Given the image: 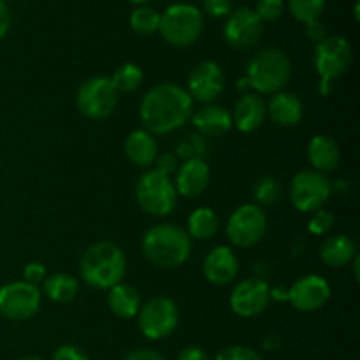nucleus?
Here are the masks:
<instances>
[{
	"label": "nucleus",
	"instance_id": "18",
	"mask_svg": "<svg viewBox=\"0 0 360 360\" xmlns=\"http://www.w3.org/2000/svg\"><path fill=\"white\" fill-rule=\"evenodd\" d=\"M202 271L210 283L224 287V285L232 283L238 276V257L229 246H217L204 259Z\"/></svg>",
	"mask_w": 360,
	"mask_h": 360
},
{
	"label": "nucleus",
	"instance_id": "30",
	"mask_svg": "<svg viewBox=\"0 0 360 360\" xmlns=\"http://www.w3.org/2000/svg\"><path fill=\"white\" fill-rule=\"evenodd\" d=\"M287 4L292 16L304 25L320 20L326 9V0H288Z\"/></svg>",
	"mask_w": 360,
	"mask_h": 360
},
{
	"label": "nucleus",
	"instance_id": "46",
	"mask_svg": "<svg viewBox=\"0 0 360 360\" xmlns=\"http://www.w3.org/2000/svg\"><path fill=\"white\" fill-rule=\"evenodd\" d=\"M18 360H42L41 357H35V355H27V357H21Z\"/></svg>",
	"mask_w": 360,
	"mask_h": 360
},
{
	"label": "nucleus",
	"instance_id": "41",
	"mask_svg": "<svg viewBox=\"0 0 360 360\" xmlns=\"http://www.w3.org/2000/svg\"><path fill=\"white\" fill-rule=\"evenodd\" d=\"M11 11L7 7L6 0H0V41L9 34L11 28Z\"/></svg>",
	"mask_w": 360,
	"mask_h": 360
},
{
	"label": "nucleus",
	"instance_id": "17",
	"mask_svg": "<svg viewBox=\"0 0 360 360\" xmlns=\"http://www.w3.org/2000/svg\"><path fill=\"white\" fill-rule=\"evenodd\" d=\"M210 179V165L202 158H186L176 171L174 188L179 195L193 199L206 192Z\"/></svg>",
	"mask_w": 360,
	"mask_h": 360
},
{
	"label": "nucleus",
	"instance_id": "20",
	"mask_svg": "<svg viewBox=\"0 0 360 360\" xmlns=\"http://www.w3.org/2000/svg\"><path fill=\"white\" fill-rule=\"evenodd\" d=\"M192 123L204 137H220L232 129V115L218 104H204L192 115Z\"/></svg>",
	"mask_w": 360,
	"mask_h": 360
},
{
	"label": "nucleus",
	"instance_id": "47",
	"mask_svg": "<svg viewBox=\"0 0 360 360\" xmlns=\"http://www.w3.org/2000/svg\"><path fill=\"white\" fill-rule=\"evenodd\" d=\"M359 7H360V4H359V0L357 2H355V7H354V13H355V20L359 21Z\"/></svg>",
	"mask_w": 360,
	"mask_h": 360
},
{
	"label": "nucleus",
	"instance_id": "16",
	"mask_svg": "<svg viewBox=\"0 0 360 360\" xmlns=\"http://www.w3.org/2000/svg\"><path fill=\"white\" fill-rule=\"evenodd\" d=\"M330 285L326 278L319 274H308L302 276L288 288V301L297 311L313 313L322 309L329 302Z\"/></svg>",
	"mask_w": 360,
	"mask_h": 360
},
{
	"label": "nucleus",
	"instance_id": "27",
	"mask_svg": "<svg viewBox=\"0 0 360 360\" xmlns=\"http://www.w3.org/2000/svg\"><path fill=\"white\" fill-rule=\"evenodd\" d=\"M77 290H79V283L72 274L56 273L44 280V295L49 301L58 302V304L72 301L77 295Z\"/></svg>",
	"mask_w": 360,
	"mask_h": 360
},
{
	"label": "nucleus",
	"instance_id": "38",
	"mask_svg": "<svg viewBox=\"0 0 360 360\" xmlns=\"http://www.w3.org/2000/svg\"><path fill=\"white\" fill-rule=\"evenodd\" d=\"M53 360H90L86 354L79 347L74 345H62L53 354Z\"/></svg>",
	"mask_w": 360,
	"mask_h": 360
},
{
	"label": "nucleus",
	"instance_id": "11",
	"mask_svg": "<svg viewBox=\"0 0 360 360\" xmlns=\"http://www.w3.org/2000/svg\"><path fill=\"white\" fill-rule=\"evenodd\" d=\"M267 232V217L257 204H243L229 217L227 238L238 248L259 245Z\"/></svg>",
	"mask_w": 360,
	"mask_h": 360
},
{
	"label": "nucleus",
	"instance_id": "45",
	"mask_svg": "<svg viewBox=\"0 0 360 360\" xmlns=\"http://www.w3.org/2000/svg\"><path fill=\"white\" fill-rule=\"evenodd\" d=\"M129 2L136 4V6H144L146 2H150V0H129Z\"/></svg>",
	"mask_w": 360,
	"mask_h": 360
},
{
	"label": "nucleus",
	"instance_id": "29",
	"mask_svg": "<svg viewBox=\"0 0 360 360\" xmlns=\"http://www.w3.org/2000/svg\"><path fill=\"white\" fill-rule=\"evenodd\" d=\"M130 28L139 35H151L160 28V13L153 7L139 6L130 13Z\"/></svg>",
	"mask_w": 360,
	"mask_h": 360
},
{
	"label": "nucleus",
	"instance_id": "3",
	"mask_svg": "<svg viewBox=\"0 0 360 360\" xmlns=\"http://www.w3.org/2000/svg\"><path fill=\"white\" fill-rule=\"evenodd\" d=\"M141 248L148 262L153 264L155 267L176 269L190 259L192 239L176 225L160 224L146 231Z\"/></svg>",
	"mask_w": 360,
	"mask_h": 360
},
{
	"label": "nucleus",
	"instance_id": "37",
	"mask_svg": "<svg viewBox=\"0 0 360 360\" xmlns=\"http://www.w3.org/2000/svg\"><path fill=\"white\" fill-rule=\"evenodd\" d=\"M23 281L27 283L35 285L37 287L41 281H44L48 278V271H46V266L41 262H28L23 269Z\"/></svg>",
	"mask_w": 360,
	"mask_h": 360
},
{
	"label": "nucleus",
	"instance_id": "34",
	"mask_svg": "<svg viewBox=\"0 0 360 360\" xmlns=\"http://www.w3.org/2000/svg\"><path fill=\"white\" fill-rule=\"evenodd\" d=\"M214 360H264L262 355L257 350L243 345H232V347L224 348L217 354Z\"/></svg>",
	"mask_w": 360,
	"mask_h": 360
},
{
	"label": "nucleus",
	"instance_id": "23",
	"mask_svg": "<svg viewBox=\"0 0 360 360\" xmlns=\"http://www.w3.org/2000/svg\"><path fill=\"white\" fill-rule=\"evenodd\" d=\"M125 155L137 167H150L158 155L157 141L146 130H134L125 139Z\"/></svg>",
	"mask_w": 360,
	"mask_h": 360
},
{
	"label": "nucleus",
	"instance_id": "35",
	"mask_svg": "<svg viewBox=\"0 0 360 360\" xmlns=\"http://www.w3.org/2000/svg\"><path fill=\"white\" fill-rule=\"evenodd\" d=\"M200 2H202V9L213 18L229 16L234 9L232 0H200Z\"/></svg>",
	"mask_w": 360,
	"mask_h": 360
},
{
	"label": "nucleus",
	"instance_id": "44",
	"mask_svg": "<svg viewBox=\"0 0 360 360\" xmlns=\"http://www.w3.org/2000/svg\"><path fill=\"white\" fill-rule=\"evenodd\" d=\"M352 262H354V278H355V281H359L360 280V276H359V267H360V257L359 255H355V259L352 260Z\"/></svg>",
	"mask_w": 360,
	"mask_h": 360
},
{
	"label": "nucleus",
	"instance_id": "28",
	"mask_svg": "<svg viewBox=\"0 0 360 360\" xmlns=\"http://www.w3.org/2000/svg\"><path fill=\"white\" fill-rule=\"evenodd\" d=\"M143 70L136 63H123L111 76V81L116 90H118V94H132L143 84Z\"/></svg>",
	"mask_w": 360,
	"mask_h": 360
},
{
	"label": "nucleus",
	"instance_id": "4",
	"mask_svg": "<svg viewBox=\"0 0 360 360\" xmlns=\"http://www.w3.org/2000/svg\"><path fill=\"white\" fill-rule=\"evenodd\" d=\"M292 77V63L278 48L257 51L246 65V79L259 95H274L283 90Z\"/></svg>",
	"mask_w": 360,
	"mask_h": 360
},
{
	"label": "nucleus",
	"instance_id": "22",
	"mask_svg": "<svg viewBox=\"0 0 360 360\" xmlns=\"http://www.w3.org/2000/svg\"><path fill=\"white\" fill-rule=\"evenodd\" d=\"M308 160L315 167L313 171H319L322 174L336 171L341 162L340 146L330 136L319 134L311 137L308 144Z\"/></svg>",
	"mask_w": 360,
	"mask_h": 360
},
{
	"label": "nucleus",
	"instance_id": "6",
	"mask_svg": "<svg viewBox=\"0 0 360 360\" xmlns=\"http://www.w3.org/2000/svg\"><path fill=\"white\" fill-rule=\"evenodd\" d=\"M202 13L192 4H172L160 14V28L165 42L176 48H186L199 41L202 35Z\"/></svg>",
	"mask_w": 360,
	"mask_h": 360
},
{
	"label": "nucleus",
	"instance_id": "19",
	"mask_svg": "<svg viewBox=\"0 0 360 360\" xmlns=\"http://www.w3.org/2000/svg\"><path fill=\"white\" fill-rule=\"evenodd\" d=\"M232 115V125L239 130V132H255L260 129L266 120L267 109L266 102H264L262 95L259 94H245L239 97L236 102L234 112Z\"/></svg>",
	"mask_w": 360,
	"mask_h": 360
},
{
	"label": "nucleus",
	"instance_id": "8",
	"mask_svg": "<svg viewBox=\"0 0 360 360\" xmlns=\"http://www.w3.org/2000/svg\"><path fill=\"white\" fill-rule=\"evenodd\" d=\"M120 94L111 77L95 76L84 81L76 95V104L81 115L90 120H104L115 112Z\"/></svg>",
	"mask_w": 360,
	"mask_h": 360
},
{
	"label": "nucleus",
	"instance_id": "15",
	"mask_svg": "<svg viewBox=\"0 0 360 360\" xmlns=\"http://www.w3.org/2000/svg\"><path fill=\"white\" fill-rule=\"evenodd\" d=\"M225 90V72L213 60L197 63L188 76L186 91L192 101L213 104Z\"/></svg>",
	"mask_w": 360,
	"mask_h": 360
},
{
	"label": "nucleus",
	"instance_id": "5",
	"mask_svg": "<svg viewBox=\"0 0 360 360\" xmlns=\"http://www.w3.org/2000/svg\"><path fill=\"white\" fill-rule=\"evenodd\" d=\"M354 49L350 41L343 35H327L322 42H319L313 56V65L320 76L319 91L327 97L333 91V83L347 74L350 69Z\"/></svg>",
	"mask_w": 360,
	"mask_h": 360
},
{
	"label": "nucleus",
	"instance_id": "26",
	"mask_svg": "<svg viewBox=\"0 0 360 360\" xmlns=\"http://www.w3.org/2000/svg\"><path fill=\"white\" fill-rule=\"evenodd\" d=\"M220 231V218L211 207H197L188 217V231L186 234L190 239H199V241H207L214 238Z\"/></svg>",
	"mask_w": 360,
	"mask_h": 360
},
{
	"label": "nucleus",
	"instance_id": "2",
	"mask_svg": "<svg viewBox=\"0 0 360 360\" xmlns=\"http://www.w3.org/2000/svg\"><path fill=\"white\" fill-rule=\"evenodd\" d=\"M84 283L98 290H108L122 283L127 271V259L118 245L109 241L94 243L84 250L79 262Z\"/></svg>",
	"mask_w": 360,
	"mask_h": 360
},
{
	"label": "nucleus",
	"instance_id": "32",
	"mask_svg": "<svg viewBox=\"0 0 360 360\" xmlns=\"http://www.w3.org/2000/svg\"><path fill=\"white\" fill-rule=\"evenodd\" d=\"M255 14L262 21H276L285 13V0H257Z\"/></svg>",
	"mask_w": 360,
	"mask_h": 360
},
{
	"label": "nucleus",
	"instance_id": "42",
	"mask_svg": "<svg viewBox=\"0 0 360 360\" xmlns=\"http://www.w3.org/2000/svg\"><path fill=\"white\" fill-rule=\"evenodd\" d=\"M178 360H210V357L200 347H186L179 352Z\"/></svg>",
	"mask_w": 360,
	"mask_h": 360
},
{
	"label": "nucleus",
	"instance_id": "7",
	"mask_svg": "<svg viewBox=\"0 0 360 360\" xmlns=\"http://www.w3.org/2000/svg\"><path fill=\"white\" fill-rule=\"evenodd\" d=\"M136 200L144 213L157 218L167 217L178 200L174 181L155 169L146 171L136 185Z\"/></svg>",
	"mask_w": 360,
	"mask_h": 360
},
{
	"label": "nucleus",
	"instance_id": "10",
	"mask_svg": "<svg viewBox=\"0 0 360 360\" xmlns=\"http://www.w3.org/2000/svg\"><path fill=\"white\" fill-rule=\"evenodd\" d=\"M333 185L319 171H299L290 183V202L301 213H315L329 200Z\"/></svg>",
	"mask_w": 360,
	"mask_h": 360
},
{
	"label": "nucleus",
	"instance_id": "24",
	"mask_svg": "<svg viewBox=\"0 0 360 360\" xmlns=\"http://www.w3.org/2000/svg\"><path fill=\"white\" fill-rule=\"evenodd\" d=\"M357 255L354 239L348 236L338 234L327 238L320 246V259L329 267H345Z\"/></svg>",
	"mask_w": 360,
	"mask_h": 360
},
{
	"label": "nucleus",
	"instance_id": "39",
	"mask_svg": "<svg viewBox=\"0 0 360 360\" xmlns=\"http://www.w3.org/2000/svg\"><path fill=\"white\" fill-rule=\"evenodd\" d=\"M306 37H308L309 41L315 42V44L322 42L323 39L327 37L326 25H323L320 20H315V21H309V23H306Z\"/></svg>",
	"mask_w": 360,
	"mask_h": 360
},
{
	"label": "nucleus",
	"instance_id": "25",
	"mask_svg": "<svg viewBox=\"0 0 360 360\" xmlns=\"http://www.w3.org/2000/svg\"><path fill=\"white\" fill-rule=\"evenodd\" d=\"M109 309L120 319H134L141 309L139 292L127 283H118L109 288L108 294Z\"/></svg>",
	"mask_w": 360,
	"mask_h": 360
},
{
	"label": "nucleus",
	"instance_id": "12",
	"mask_svg": "<svg viewBox=\"0 0 360 360\" xmlns=\"http://www.w3.org/2000/svg\"><path fill=\"white\" fill-rule=\"evenodd\" d=\"M41 308V292L27 281H11L0 287V315L13 322L32 319Z\"/></svg>",
	"mask_w": 360,
	"mask_h": 360
},
{
	"label": "nucleus",
	"instance_id": "14",
	"mask_svg": "<svg viewBox=\"0 0 360 360\" xmlns=\"http://www.w3.org/2000/svg\"><path fill=\"white\" fill-rule=\"evenodd\" d=\"M231 309L243 319H253L267 309L271 302V288L262 278H248L239 281L232 290Z\"/></svg>",
	"mask_w": 360,
	"mask_h": 360
},
{
	"label": "nucleus",
	"instance_id": "36",
	"mask_svg": "<svg viewBox=\"0 0 360 360\" xmlns=\"http://www.w3.org/2000/svg\"><path fill=\"white\" fill-rule=\"evenodd\" d=\"M155 171L162 172V174L169 176L171 178L172 172L178 171L179 162H178V155L172 153V151H165V153H158L157 158H155Z\"/></svg>",
	"mask_w": 360,
	"mask_h": 360
},
{
	"label": "nucleus",
	"instance_id": "21",
	"mask_svg": "<svg viewBox=\"0 0 360 360\" xmlns=\"http://www.w3.org/2000/svg\"><path fill=\"white\" fill-rule=\"evenodd\" d=\"M267 115L276 125L295 127L302 120L304 108L301 98L290 91H278L271 97L269 104H266Z\"/></svg>",
	"mask_w": 360,
	"mask_h": 360
},
{
	"label": "nucleus",
	"instance_id": "33",
	"mask_svg": "<svg viewBox=\"0 0 360 360\" xmlns=\"http://www.w3.org/2000/svg\"><path fill=\"white\" fill-rule=\"evenodd\" d=\"M334 221H336V217H334L330 211L327 210H319L313 213L311 220L308 224L309 234L313 236H326L327 232H330V229L334 227Z\"/></svg>",
	"mask_w": 360,
	"mask_h": 360
},
{
	"label": "nucleus",
	"instance_id": "1",
	"mask_svg": "<svg viewBox=\"0 0 360 360\" xmlns=\"http://www.w3.org/2000/svg\"><path fill=\"white\" fill-rule=\"evenodd\" d=\"M192 97L174 83H162L148 90L139 108L144 130L151 136H164L181 129L192 118Z\"/></svg>",
	"mask_w": 360,
	"mask_h": 360
},
{
	"label": "nucleus",
	"instance_id": "9",
	"mask_svg": "<svg viewBox=\"0 0 360 360\" xmlns=\"http://www.w3.org/2000/svg\"><path fill=\"white\" fill-rule=\"evenodd\" d=\"M179 323L178 306L169 297H153L141 306L137 326L144 338L151 341L171 336Z\"/></svg>",
	"mask_w": 360,
	"mask_h": 360
},
{
	"label": "nucleus",
	"instance_id": "40",
	"mask_svg": "<svg viewBox=\"0 0 360 360\" xmlns=\"http://www.w3.org/2000/svg\"><path fill=\"white\" fill-rule=\"evenodd\" d=\"M123 360H167L158 352L150 350V348H139V350H134L130 354H127V357Z\"/></svg>",
	"mask_w": 360,
	"mask_h": 360
},
{
	"label": "nucleus",
	"instance_id": "31",
	"mask_svg": "<svg viewBox=\"0 0 360 360\" xmlns=\"http://www.w3.org/2000/svg\"><path fill=\"white\" fill-rule=\"evenodd\" d=\"M280 195L281 186L276 178L266 176V178L259 179V183L255 186V200L259 202L257 206H271L276 200H280Z\"/></svg>",
	"mask_w": 360,
	"mask_h": 360
},
{
	"label": "nucleus",
	"instance_id": "43",
	"mask_svg": "<svg viewBox=\"0 0 360 360\" xmlns=\"http://www.w3.org/2000/svg\"><path fill=\"white\" fill-rule=\"evenodd\" d=\"M250 88H252V86H250V81L246 79V76H245V77H241V79L238 81V90L241 91L243 95H245V94H250V91H248Z\"/></svg>",
	"mask_w": 360,
	"mask_h": 360
},
{
	"label": "nucleus",
	"instance_id": "13",
	"mask_svg": "<svg viewBox=\"0 0 360 360\" xmlns=\"http://www.w3.org/2000/svg\"><path fill=\"white\" fill-rule=\"evenodd\" d=\"M262 32L264 23L259 20L255 11L250 7H238V9H232V13L227 16L224 37L231 48L245 51L259 42Z\"/></svg>",
	"mask_w": 360,
	"mask_h": 360
}]
</instances>
